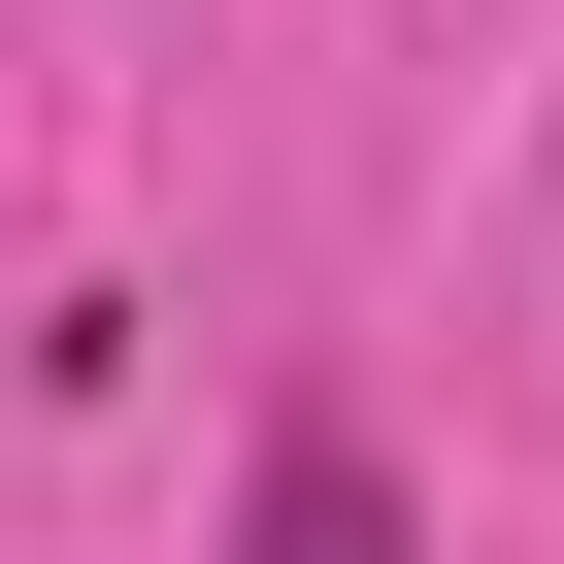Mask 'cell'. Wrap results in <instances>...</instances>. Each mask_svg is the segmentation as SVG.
<instances>
[{"label":"cell","instance_id":"1","mask_svg":"<svg viewBox=\"0 0 564 564\" xmlns=\"http://www.w3.org/2000/svg\"><path fill=\"white\" fill-rule=\"evenodd\" d=\"M232 564H432V531H399V465H265V531H232Z\"/></svg>","mask_w":564,"mask_h":564}]
</instances>
